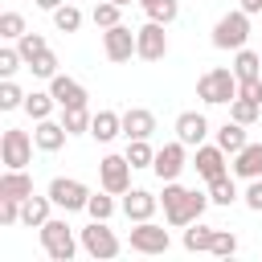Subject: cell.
<instances>
[{"label": "cell", "mask_w": 262, "mask_h": 262, "mask_svg": "<svg viewBox=\"0 0 262 262\" xmlns=\"http://www.w3.org/2000/svg\"><path fill=\"white\" fill-rule=\"evenodd\" d=\"M233 176H242V180H258L262 176V143H246L237 156H233Z\"/></svg>", "instance_id": "ac0fdd59"}, {"label": "cell", "mask_w": 262, "mask_h": 262, "mask_svg": "<svg viewBox=\"0 0 262 262\" xmlns=\"http://www.w3.org/2000/svg\"><path fill=\"white\" fill-rule=\"evenodd\" d=\"M246 41H250V12L233 8L213 25V45L217 49H233L237 53V49H246Z\"/></svg>", "instance_id": "3957f363"}, {"label": "cell", "mask_w": 262, "mask_h": 262, "mask_svg": "<svg viewBox=\"0 0 262 262\" xmlns=\"http://www.w3.org/2000/svg\"><path fill=\"white\" fill-rule=\"evenodd\" d=\"M143 12H147V20H160V25H172V20L180 16V4H176V0H151V4L143 8Z\"/></svg>", "instance_id": "4dcf8cb0"}, {"label": "cell", "mask_w": 262, "mask_h": 262, "mask_svg": "<svg viewBox=\"0 0 262 262\" xmlns=\"http://www.w3.org/2000/svg\"><path fill=\"white\" fill-rule=\"evenodd\" d=\"M135 57H143V61H164L168 57V33H164L160 20H147V25L135 29Z\"/></svg>", "instance_id": "52a82bcc"}, {"label": "cell", "mask_w": 262, "mask_h": 262, "mask_svg": "<svg viewBox=\"0 0 262 262\" xmlns=\"http://www.w3.org/2000/svg\"><path fill=\"white\" fill-rule=\"evenodd\" d=\"M49 94L57 98V106H61V111H66V106H86V86H82L78 78H70V74L49 78Z\"/></svg>", "instance_id": "9a60e30c"}, {"label": "cell", "mask_w": 262, "mask_h": 262, "mask_svg": "<svg viewBox=\"0 0 262 262\" xmlns=\"http://www.w3.org/2000/svg\"><path fill=\"white\" fill-rule=\"evenodd\" d=\"M237 98H250V102H262V78H250V82H242V90H237Z\"/></svg>", "instance_id": "7bdbcfd3"}, {"label": "cell", "mask_w": 262, "mask_h": 262, "mask_svg": "<svg viewBox=\"0 0 262 262\" xmlns=\"http://www.w3.org/2000/svg\"><path fill=\"white\" fill-rule=\"evenodd\" d=\"M66 139H70V131H66L61 123H53V119H41L37 131H33V143H37L41 151H61Z\"/></svg>", "instance_id": "d6986e66"}, {"label": "cell", "mask_w": 262, "mask_h": 262, "mask_svg": "<svg viewBox=\"0 0 262 262\" xmlns=\"http://www.w3.org/2000/svg\"><path fill=\"white\" fill-rule=\"evenodd\" d=\"M53 25H57L61 33H78V29H82V12H78L74 4H61V8H53Z\"/></svg>", "instance_id": "1f68e13d"}, {"label": "cell", "mask_w": 262, "mask_h": 262, "mask_svg": "<svg viewBox=\"0 0 262 262\" xmlns=\"http://www.w3.org/2000/svg\"><path fill=\"white\" fill-rule=\"evenodd\" d=\"M237 8H242V12H250V16H254V12L262 16V0H237Z\"/></svg>", "instance_id": "ee69618b"}, {"label": "cell", "mask_w": 262, "mask_h": 262, "mask_svg": "<svg viewBox=\"0 0 262 262\" xmlns=\"http://www.w3.org/2000/svg\"><path fill=\"white\" fill-rule=\"evenodd\" d=\"M33 135L29 131H20V127H8L4 135H0V160H4V168H25L29 160H33Z\"/></svg>", "instance_id": "ba28073f"}, {"label": "cell", "mask_w": 262, "mask_h": 262, "mask_svg": "<svg viewBox=\"0 0 262 262\" xmlns=\"http://www.w3.org/2000/svg\"><path fill=\"white\" fill-rule=\"evenodd\" d=\"M225 147H217V143H201L196 147V156H192V168H196V176L201 180H217V176H225Z\"/></svg>", "instance_id": "5bb4252c"}, {"label": "cell", "mask_w": 262, "mask_h": 262, "mask_svg": "<svg viewBox=\"0 0 262 262\" xmlns=\"http://www.w3.org/2000/svg\"><path fill=\"white\" fill-rule=\"evenodd\" d=\"M41 246H45V254L53 262H70L78 254V242H74V229L66 225V217H49L41 225Z\"/></svg>", "instance_id": "277c9868"}, {"label": "cell", "mask_w": 262, "mask_h": 262, "mask_svg": "<svg viewBox=\"0 0 262 262\" xmlns=\"http://www.w3.org/2000/svg\"><path fill=\"white\" fill-rule=\"evenodd\" d=\"M25 33H29V29H25V16L8 8V12L0 16V37H4V41H20Z\"/></svg>", "instance_id": "d6a6232c"}, {"label": "cell", "mask_w": 262, "mask_h": 262, "mask_svg": "<svg viewBox=\"0 0 262 262\" xmlns=\"http://www.w3.org/2000/svg\"><path fill=\"white\" fill-rule=\"evenodd\" d=\"M233 74H237V82L262 78V53H254V49H237V57H233Z\"/></svg>", "instance_id": "d4e9b609"}, {"label": "cell", "mask_w": 262, "mask_h": 262, "mask_svg": "<svg viewBox=\"0 0 262 262\" xmlns=\"http://www.w3.org/2000/svg\"><path fill=\"white\" fill-rule=\"evenodd\" d=\"M20 49H0V78H12L16 70H20Z\"/></svg>", "instance_id": "ab89813d"}, {"label": "cell", "mask_w": 262, "mask_h": 262, "mask_svg": "<svg viewBox=\"0 0 262 262\" xmlns=\"http://www.w3.org/2000/svg\"><path fill=\"white\" fill-rule=\"evenodd\" d=\"M102 53H106V61H115V66L131 61V57H135V33H131L123 20L111 25V29H102Z\"/></svg>", "instance_id": "30bf717a"}, {"label": "cell", "mask_w": 262, "mask_h": 262, "mask_svg": "<svg viewBox=\"0 0 262 262\" xmlns=\"http://www.w3.org/2000/svg\"><path fill=\"white\" fill-rule=\"evenodd\" d=\"M242 201H246V209L262 213V176H258V180H250V188L242 192Z\"/></svg>", "instance_id": "b9f144b4"}, {"label": "cell", "mask_w": 262, "mask_h": 262, "mask_svg": "<svg viewBox=\"0 0 262 262\" xmlns=\"http://www.w3.org/2000/svg\"><path fill=\"white\" fill-rule=\"evenodd\" d=\"M53 106H57V98H53L49 90H33V94H25V115H29L33 123L49 119V115H53Z\"/></svg>", "instance_id": "cb8c5ba5"}, {"label": "cell", "mask_w": 262, "mask_h": 262, "mask_svg": "<svg viewBox=\"0 0 262 262\" xmlns=\"http://www.w3.org/2000/svg\"><path fill=\"white\" fill-rule=\"evenodd\" d=\"M49 205H53L49 196H37V192H33V196H25V201H20V225L41 229V225L49 221Z\"/></svg>", "instance_id": "44dd1931"}, {"label": "cell", "mask_w": 262, "mask_h": 262, "mask_svg": "<svg viewBox=\"0 0 262 262\" xmlns=\"http://www.w3.org/2000/svg\"><path fill=\"white\" fill-rule=\"evenodd\" d=\"M123 156L131 160V168H151V164H156V151H151L147 139H127V151H123Z\"/></svg>", "instance_id": "f1b7e54d"}, {"label": "cell", "mask_w": 262, "mask_h": 262, "mask_svg": "<svg viewBox=\"0 0 262 262\" xmlns=\"http://www.w3.org/2000/svg\"><path fill=\"white\" fill-rule=\"evenodd\" d=\"M160 205H164V217H168V225H192V221H201V213L213 205L209 201V192H196V188H184V184H176V180H164V196H160Z\"/></svg>", "instance_id": "6da1fadb"}, {"label": "cell", "mask_w": 262, "mask_h": 262, "mask_svg": "<svg viewBox=\"0 0 262 262\" xmlns=\"http://www.w3.org/2000/svg\"><path fill=\"white\" fill-rule=\"evenodd\" d=\"M16 221H20V201L0 196V225H16Z\"/></svg>", "instance_id": "60d3db41"}, {"label": "cell", "mask_w": 262, "mask_h": 262, "mask_svg": "<svg viewBox=\"0 0 262 262\" xmlns=\"http://www.w3.org/2000/svg\"><path fill=\"white\" fill-rule=\"evenodd\" d=\"M156 205H160V196H151L147 188H127V192H123V213H127V221H151Z\"/></svg>", "instance_id": "2e32d148"}, {"label": "cell", "mask_w": 262, "mask_h": 262, "mask_svg": "<svg viewBox=\"0 0 262 262\" xmlns=\"http://www.w3.org/2000/svg\"><path fill=\"white\" fill-rule=\"evenodd\" d=\"M66 0H37V8H45V12H53V8H61Z\"/></svg>", "instance_id": "f6af8a7d"}, {"label": "cell", "mask_w": 262, "mask_h": 262, "mask_svg": "<svg viewBox=\"0 0 262 262\" xmlns=\"http://www.w3.org/2000/svg\"><path fill=\"white\" fill-rule=\"evenodd\" d=\"M115 4H123V8H127V4H131V0H115Z\"/></svg>", "instance_id": "bcb514c9"}, {"label": "cell", "mask_w": 262, "mask_h": 262, "mask_svg": "<svg viewBox=\"0 0 262 262\" xmlns=\"http://www.w3.org/2000/svg\"><path fill=\"white\" fill-rule=\"evenodd\" d=\"M209 254H217V258H229V254H237V237H233L229 229H217V233H213V246H209Z\"/></svg>", "instance_id": "f35d334b"}, {"label": "cell", "mask_w": 262, "mask_h": 262, "mask_svg": "<svg viewBox=\"0 0 262 262\" xmlns=\"http://www.w3.org/2000/svg\"><path fill=\"white\" fill-rule=\"evenodd\" d=\"M156 131V115L147 106H127L123 111V135L127 139H151Z\"/></svg>", "instance_id": "e0dca14e"}, {"label": "cell", "mask_w": 262, "mask_h": 262, "mask_svg": "<svg viewBox=\"0 0 262 262\" xmlns=\"http://www.w3.org/2000/svg\"><path fill=\"white\" fill-rule=\"evenodd\" d=\"M209 201H213V205H233V201H237V184H233L229 172L217 176V180H209Z\"/></svg>", "instance_id": "83f0119b"}, {"label": "cell", "mask_w": 262, "mask_h": 262, "mask_svg": "<svg viewBox=\"0 0 262 262\" xmlns=\"http://www.w3.org/2000/svg\"><path fill=\"white\" fill-rule=\"evenodd\" d=\"M29 70H33V78H57V53L53 49H45V53H37L33 61H29Z\"/></svg>", "instance_id": "836d02e7"}, {"label": "cell", "mask_w": 262, "mask_h": 262, "mask_svg": "<svg viewBox=\"0 0 262 262\" xmlns=\"http://www.w3.org/2000/svg\"><path fill=\"white\" fill-rule=\"evenodd\" d=\"M205 135H209V119H205L201 111H180V115H176V139H180L184 147H201Z\"/></svg>", "instance_id": "4fadbf2b"}, {"label": "cell", "mask_w": 262, "mask_h": 262, "mask_svg": "<svg viewBox=\"0 0 262 262\" xmlns=\"http://www.w3.org/2000/svg\"><path fill=\"white\" fill-rule=\"evenodd\" d=\"M115 192H90V201H86V213L94 217V221H111V213H115V201H111Z\"/></svg>", "instance_id": "f546056e"}, {"label": "cell", "mask_w": 262, "mask_h": 262, "mask_svg": "<svg viewBox=\"0 0 262 262\" xmlns=\"http://www.w3.org/2000/svg\"><path fill=\"white\" fill-rule=\"evenodd\" d=\"M213 225H201V221H192V229H184V250L188 254H201V250H209L213 246Z\"/></svg>", "instance_id": "484cf974"}, {"label": "cell", "mask_w": 262, "mask_h": 262, "mask_svg": "<svg viewBox=\"0 0 262 262\" xmlns=\"http://www.w3.org/2000/svg\"><path fill=\"white\" fill-rule=\"evenodd\" d=\"M16 49H20V57H25V66H29V61H33L37 53H45L49 45H45V37H41V33H25V37L16 41Z\"/></svg>", "instance_id": "74e56055"}, {"label": "cell", "mask_w": 262, "mask_h": 262, "mask_svg": "<svg viewBox=\"0 0 262 262\" xmlns=\"http://www.w3.org/2000/svg\"><path fill=\"white\" fill-rule=\"evenodd\" d=\"M78 242H82V250H86L90 258H115V254L123 250V242L115 237V229H106V221H94V217H90V225L82 229Z\"/></svg>", "instance_id": "8992f818"}, {"label": "cell", "mask_w": 262, "mask_h": 262, "mask_svg": "<svg viewBox=\"0 0 262 262\" xmlns=\"http://www.w3.org/2000/svg\"><path fill=\"white\" fill-rule=\"evenodd\" d=\"M90 135H94L98 143H111L115 135H123V115H115V111H98V115L90 119Z\"/></svg>", "instance_id": "7402d4cb"}, {"label": "cell", "mask_w": 262, "mask_h": 262, "mask_svg": "<svg viewBox=\"0 0 262 262\" xmlns=\"http://www.w3.org/2000/svg\"><path fill=\"white\" fill-rule=\"evenodd\" d=\"M0 196H12V201L33 196V176H29L25 168H4V176H0Z\"/></svg>", "instance_id": "ffe728a7"}, {"label": "cell", "mask_w": 262, "mask_h": 262, "mask_svg": "<svg viewBox=\"0 0 262 262\" xmlns=\"http://www.w3.org/2000/svg\"><path fill=\"white\" fill-rule=\"evenodd\" d=\"M119 12H123V4H115V0H98L90 16H94L98 29H111V25H119Z\"/></svg>", "instance_id": "e575fe53"}, {"label": "cell", "mask_w": 262, "mask_h": 262, "mask_svg": "<svg viewBox=\"0 0 262 262\" xmlns=\"http://www.w3.org/2000/svg\"><path fill=\"white\" fill-rule=\"evenodd\" d=\"M16 106H25V90L12 78H4L0 82V111H16Z\"/></svg>", "instance_id": "d590c367"}, {"label": "cell", "mask_w": 262, "mask_h": 262, "mask_svg": "<svg viewBox=\"0 0 262 262\" xmlns=\"http://www.w3.org/2000/svg\"><path fill=\"white\" fill-rule=\"evenodd\" d=\"M184 168H188V156H184V143H180V139H172V143H164V147L156 151L151 172H156L160 180H176Z\"/></svg>", "instance_id": "7c38bea8"}, {"label": "cell", "mask_w": 262, "mask_h": 262, "mask_svg": "<svg viewBox=\"0 0 262 262\" xmlns=\"http://www.w3.org/2000/svg\"><path fill=\"white\" fill-rule=\"evenodd\" d=\"M258 111H262V102H250V98H233L229 102V119H237V123H254L258 119Z\"/></svg>", "instance_id": "8d00e7d4"}, {"label": "cell", "mask_w": 262, "mask_h": 262, "mask_svg": "<svg viewBox=\"0 0 262 262\" xmlns=\"http://www.w3.org/2000/svg\"><path fill=\"white\" fill-rule=\"evenodd\" d=\"M168 246H172V237H168L164 225H156V221H135V229H131V250H135V254H168Z\"/></svg>", "instance_id": "8fae6325"}, {"label": "cell", "mask_w": 262, "mask_h": 262, "mask_svg": "<svg viewBox=\"0 0 262 262\" xmlns=\"http://www.w3.org/2000/svg\"><path fill=\"white\" fill-rule=\"evenodd\" d=\"M90 119H94V115H90L86 106H66V111H61V127H66L70 135H82V131L90 135Z\"/></svg>", "instance_id": "4316f807"}, {"label": "cell", "mask_w": 262, "mask_h": 262, "mask_svg": "<svg viewBox=\"0 0 262 262\" xmlns=\"http://www.w3.org/2000/svg\"><path fill=\"white\" fill-rule=\"evenodd\" d=\"M49 201H53L57 209H66V213H78V209H86L90 188H86L82 180H74V176H53V180H49Z\"/></svg>", "instance_id": "5b68a950"}, {"label": "cell", "mask_w": 262, "mask_h": 262, "mask_svg": "<svg viewBox=\"0 0 262 262\" xmlns=\"http://www.w3.org/2000/svg\"><path fill=\"white\" fill-rule=\"evenodd\" d=\"M246 143H250V139H246V123L229 119V123H221V127H217V147H225L229 156H237Z\"/></svg>", "instance_id": "603a6c76"}, {"label": "cell", "mask_w": 262, "mask_h": 262, "mask_svg": "<svg viewBox=\"0 0 262 262\" xmlns=\"http://www.w3.org/2000/svg\"><path fill=\"white\" fill-rule=\"evenodd\" d=\"M98 184L106 188V192H115V196H123L127 188H131V160L127 156H102L98 160Z\"/></svg>", "instance_id": "9c48e42d"}, {"label": "cell", "mask_w": 262, "mask_h": 262, "mask_svg": "<svg viewBox=\"0 0 262 262\" xmlns=\"http://www.w3.org/2000/svg\"><path fill=\"white\" fill-rule=\"evenodd\" d=\"M237 90H242V82H237V74H233V70H225V66L205 70V74H201V82H196V98H201V102H209V106H225V102H233V98H237Z\"/></svg>", "instance_id": "7a4b0ae2"}]
</instances>
